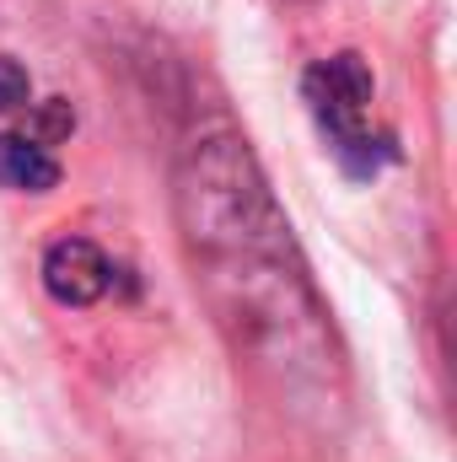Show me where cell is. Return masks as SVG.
Instances as JSON below:
<instances>
[{
	"mask_svg": "<svg viewBox=\"0 0 457 462\" xmlns=\"http://www.w3.org/2000/svg\"><path fill=\"white\" fill-rule=\"evenodd\" d=\"M114 285V263L98 242L87 236H60L49 253H43V291L60 301V307H92L103 301Z\"/></svg>",
	"mask_w": 457,
	"mask_h": 462,
	"instance_id": "2",
	"label": "cell"
},
{
	"mask_svg": "<svg viewBox=\"0 0 457 462\" xmlns=\"http://www.w3.org/2000/svg\"><path fill=\"white\" fill-rule=\"evenodd\" d=\"M302 97L318 118V129L334 140V156H340L344 172L355 178H377L387 162H393V145L382 134H371V70L355 60V54H334V60H318L307 76H302Z\"/></svg>",
	"mask_w": 457,
	"mask_h": 462,
	"instance_id": "1",
	"label": "cell"
},
{
	"mask_svg": "<svg viewBox=\"0 0 457 462\" xmlns=\"http://www.w3.org/2000/svg\"><path fill=\"white\" fill-rule=\"evenodd\" d=\"M70 129H76V114H70V103H60V97H54V103H38L33 118H27V140L43 145V151H49V140H65Z\"/></svg>",
	"mask_w": 457,
	"mask_h": 462,
	"instance_id": "4",
	"label": "cell"
},
{
	"mask_svg": "<svg viewBox=\"0 0 457 462\" xmlns=\"http://www.w3.org/2000/svg\"><path fill=\"white\" fill-rule=\"evenodd\" d=\"M60 183V162L33 145L27 134H0V189L11 194H49Z\"/></svg>",
	"mask_w": 457,
	"mask_h": 462,
	"instance_id": "3",
	"label": "cell"
},
{
	"mask_svg": "<svg viewBox=\"0 0 457 462\" xmlns=\"http://www.w3.org/2000/svg\"><path fill=\"white\" fill-rule=\"evenodd\" d=\"M27 103H33V81H27V70H22L16 60L0 54V114H22Z\"/></svg>",
	"mask_w": 457,
	"mask_h": 462,
	"instance_id": "5",
	"label": "cell"
}]
</instances>
